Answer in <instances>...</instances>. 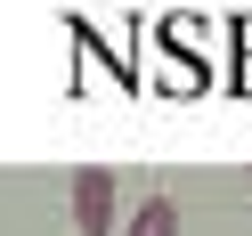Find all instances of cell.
Instances as JSON below:
<instances>
[{
	"label": "cell",
	"mask_w": 252,
	"mask_h": 236,
	"mask_svg": "<svg viewBox=\"0 0 252 236\" xmlns=\"http://www.w3.org/2000/svg\"><path fill=\"white\" fill-rule=\"evenodd\" d=\"M73 203H82V228L90 236L114 228V179H106V171H82V179H73Z\"/></svg>",
	"instance_id": "1"
},
{
	"label": "cell",
	"mask_w": 252,
	"mask_h": 236,
	"mask_svg": "<svg viewBox=\"0 0 252 236\" xmlns=\"http://www.w3.org/2000/svg\"><path fill=\"white\" fill-rule=\"evenodd\" d=\"M171 228H179V212H171V203H163V196H155V203H147V212H138V220H130V236H171Z\"/></svg>",
	"instance_id": "2"
}]
</instances>
